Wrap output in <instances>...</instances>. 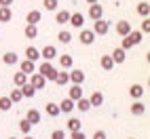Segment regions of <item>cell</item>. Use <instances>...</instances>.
I'll return each instance as SVG.
<instances>
[{"mask_svg": "<svg viewBox=\"0 0 150 139\" xmlns=\"http://www.w3.org/2000/svg\"><path fill=\"white\" fill-rule=\"evenodd\" d=\"M38 74H40L45 80H55V76H57V70L51 65V61H42L40 65H38Z\"/></svg>", "mask_w": 150, "mask_h": 139, "instance_id": "6da1fadb", "label": "cell"}, {"mask_svg": "<svg viewBox=\"0 0 150 139\" xmlns=\"http://www.w3.org/2000/svg\"><path fill=\"white\" fill-rule=\"evenodd\" d=\"M110 29V21H106V19H97V21H93V29L91 32L95 36H106Z\"/></svg>", "mask_w": 150, "mask_h": 139, "instance_id": "7a4b0ae2", "label": "cell"}, {"mask_svg": "<svg viewBox=\"0 0 150 139\" xmlns=\"http://www.w3.org/2000/svg\"><path fill=\"white\" fill-rule=\"evenodd\" d=\"M89 17H91V21L104 19V8H102V4H89Z\"/></svg>", "mask_w": 150, "mask_h": 139, "instance_id": "3957f363", "label": "cell"}, {"mask_svg": "<svg viewBox=\"0 0 150 139\" xmlns=\"http://www.w3.org/2000/svg\"><path fill=\"white\" fill-rule=\"evenodd\" d=\"M68 76H70V82H72V84L81 86L85 82V72H83V70H72V72H68Z\"/></svg>", "mask_w": 150, "mask_h": 139, "instance_id": "277c9868", "label": "cell"}, {"mask_svg": "<svg viewBox=\"0 0 150 139\" xmlns=\"http://www.w3.org/2000/svg\"><path fill=\"white\" fill-rule=\"evenodd\" d=\"M129 32H131V21L121 19V21L116 23V34H118V36H129Z\"/></svg>", "mask_w": 150, "mask_h": 139, "instance_id": "5b68a950", "label": "cell"}, {"mask_svg": "<svg viewBox=\"0 0 150 139\" xmlns=\"http://www.w3.org/2000/svg\"><path fill=\"white\" fill-rule=\"evenodd\" d=\"M30 84H32L36 91H40V88H45V86H47V80H45V78L38 74V72H34V74H32V78H30Z\"/></svg>", "mask_w": 150, "mask_h": 139, "instance_id": "8992f818", "label": "cell"}, {"mask_svg": "<svg viewBox=\"0 0 150 139\" xmlns=\"http://www.w3.org/2000/svg\"><path fill=\"white\" fill-rule=\"evenodd\" d=\"M70 25H72V27H83L85 25V15L83 13H70V21H68Z\"/></svg>", "mask_w": 150, "mask_h": 139, "instance_id": "52a82bcc", "label": "cell"}, {"mask_svg": "<svg viewBox=\"0 0 150 139\" xmlns=\"http://www.w3.org/2000/svg\"><path fill=\"white\" fill-rule=\"evenodd\" d=\"M40 57L45 59V61H51V59H55V57H57V48H55L53 44H47L42 51H40Z\"/></svg>", "mask_w": 150, "mask_h": 139, "instance_id": "ba28073f", "label": "cell"}, {"mask_svg": "<svg viewBox=\"0 0 150 139\" xmlns=\"http://www.w3.org/2000/svg\"><path fill=\"white\" fill-rule=\"evenodd\" d=\"M78 40H81L83 44H93V42H95V34L91 32V29H81Z\"/></svg>", "mask_w": 150, "mask_h": 139, "instance_id": "9c48e42d", "label": "cell"}, {"mask_svg": "<svg viewBox=\"0 0 150 139\" xmlns=\"http://www.w3.org/2000/svg\"><path fill=\"white\" fill-rule=\"evenodd\" d=\"M25 59H28V61H32V63H36L38 59H40V51H38L36 46H28L25 48Z\"/></svg>", "mask_w": 150, "mask_h": 139, "instance_id": "30bf717a", "label": "cell"}, {"mask_svg": "<svg viewBox=\"0 0 150 139\" xmlns=\"http://www.w3.org/2000/svg\"><path fill=\"white\" fill-rule=\"evenodd\" d=\"M40 19H42V13L36 11V8H34V11H30V13L25 15V21H28L30 25H38V21H40Z\"/></svg>", "mask_w": 150, "mask_h": 139, "instance_id": "8fae6325", "label": "cell"}, {"mask_svg": "<svg viewBox=\"0 0 150 139\" xmlns=\"http://www.w3.org/2000/svg\"><path fill=\"white\" fill-rule=\"evenodd\" d=\"M19 72H23L25 76H30V74L36 72V65H34L32 61H28V59H23V61L19 63Z\"/></svg>", "mask_w": 150, "mask_h": 139, "instance_id": "7c38bea8", "label": "cell"}, {"mask_svg": "<svg viewBox=\"0 0 150 139\" xmlns=\"http://www.w3.org/2000/svg\"><path fill=\"white\" fill-rule=\"evenodd\" d=\"M110 57H112L114 65H116V63H123L125 59H127V51H123V48L118 46V48H114V51H112V55H110Z\"/></svg>", "mask_w": 150, "mask_h": 139, "instance_id": "4fadbf2b", "label": "cell"}, {"mask_svg": "<svg viewBox=\"0 0 150 139\" xmlns=\"http://www.w3.org/2000/svg\"><path fill=\"white\" fill-rule=\"evenodd\" d=\"M11 19H13L11 6H0V23H8Z\"/></svg>", "mask_w": 150, "mask_h": 139, "instance_id": "5bb4252c", "label": "cell"}, {"mask_svg": "<svg viewBox=\"0 0 150 139\" xmlns=\"http://www.w3.org/2000/svg\"><path fill=\"white\" fill-rule=\"evenodd\" d=\"M89 103H91V107H99L104 103V95L99 93V91H93L91 97H89Z\"/></svg>", "mask_w": 150, "mask_h": 139, "instance_id": "9a60e30c", "label": "cell"}, {"mask_svg": "<svg viewBox=\"0 0 150 139\" xmlns=\"http://www.w3.org/2000/svg\"><path fill=\"white\" fill-rule=\"evenodd\" d=\"M81 97H83V88L78 86V84H72V86H70V95H68V99H72V101L76 103Z\"/></svg>", "mask_w": 150, "mask_h": 139, "instance_id": "2e32d148", "label": "cell"}, {"mask_svg": "<svg viewBox=\"0 0 150 139\" xmlns=\"http://www.w3.org/2000/svg\"><path fill=\"white\" fill-rule=\"evenodd\" d=\"M40 118H42V116H40V112H38V110H28V116H25V120H28L30 124H32V126L40 122Z\"/></svg>", "mask_w": 150, "mask_h": 139, "instance_id": "e0dca14e", "label": "cell"}, {"mask_svg": "<svg viewBox=\"0 0 150 139\" xmlns=\"http://www.w3.org/2000/svg\"><path fill=\"white\" fill-rule=\"evenodd\" d=\"M129 110H131V114H133V116H142V114L146 112V105L137 99V101H133V103H131V107H129Z\"/></svg>", "mask_w": 150, "mask_h": 139, "instance_id": "ac0fdd59", "label": "cell"}, {"mask_svg": "<svg viewBox=\"0 0 150 139\" xmlns=\"http://www.w3.org/2000/svg\"><path fill=\"white\" fill-rule=\"evenodd\" d=\"M55 21H57L59 25L68 23V21H70V11H66V8H62V11H57V13H55Z\"/></svg>", "mask_w": 150, "mask_h": 139, "instance_id": "d6986e66", "label": "cell"}, {"mask_svg": "<svg viewBox=\"0 0 150 139\" xmlns=\"http://www.w3.org/2000/svg\"><path fill=\"white\" fill-rule=\"evenodd\" d=\"M99 65H102L106 72H112L114 61H112V57H110V55H102V59H99Z\"/></svg>", "mask_w": 150, "mask_h": 139, "instance_id": "ffe728a7", "label": "cell"}, {"mask_svg": "<svg viewBox=\"0 0 150 139\" xmlns=\"http://www.w3.org/2000/svg\"><path fill=\"white\" fill-rule=\"evenodd\" d=\"M129 95L137 101V99L144 95V86H142V84H131V86H129Z\"/></svg>", "mask_w": 150, "mask_h": 139, "instance_id": "44dd1931", "label": "cell"}, {"mask_svg": "<svg viewBox=\"0 0 150 139\" xmlns=\"http://www.w3.org/2000/svg\"><path fill=\"white\" fill-rule=\"evenodd\" d=\"M45 112H47V116H51V118H57L59 114H62L57 103H47V105H45Z\"/></svg>", "mask_w": 150, "mask_h": 139, "instance_id": "7402d4cb", "label": "cell"}, {"mask_svg": "<svg viewBox=\"0 0 150 139\" xmlns=\"http://www.w3.org/2000/svg\"><path fill=\"white\" fill-rule=\"evenodd\" d=\"M59 65H62L64 70H70L74 65V59H72V55H59Z\"/></svg>", "mask_w": 150, "mask_h": 139, "instance_id": "603a6c76", "label": "cell"}, {"mask_svg": "<svg viewBox=\"0 0 150 139\" xmlns=\"http://www.w3.org/2000/svg\"><path fill=\"white\" fill-rule=\"evenodd\" d=\"M74 110V101L72 99H64L62 103H59V112H64V114H70Z\"/></svg>", "mask_w": 150, "mask_h": 139, "instance_id": "cb8c5ba5", "label": "cell"}, {"mask_svg": "<svg viewBox=\"0 0 150 139\" xmlns=\"http://www.w3.org/2000/svg\"><path fill=\"white\" fill-rule=\"evenodd\" d=\"M74 107H78V112H89V110H91V103H89V99L81 97V99L74 103Z\"/></svg>", "mask_w": 150, "mask_h": 139, "instance_id": "d4e9b609", "label": "cell"}, {"mask_svg": "<svg viewBox=\"0 0 150 139\" xmlns=\"http://www.w3.org/2000/svg\"><path fill=\"white\" fill-rule=\"evenodd\" d=\"M2 61L6 63V65H15V63H19V57H17V53H13V51H8L4 57H2Z\"/></svg>", "mask_w": 150, "mask_h": 139, "instance_id": "484cf974", "label": "cell"}, {"mask_svg": "<svg viewBox=\"0 0 150 139\" xmlns=\"http://www.w3.org/2000/svg\"><path fill=\"white\" fill-rule=\"evenodd\" d=\"M13 82H15V86H17V88H21V86L28 82V76H25L23 72H17V74L13 76Z\"/></svg>", "mask_w": 150, "mask_h": 139, "instance_id": "4316f807", "label": "cell"}, {"mask_svg": "<svg viewBox=\"0 0 150 139\" xmlns=\"http://www.w3.org/2000/svg\"><path fill=\"white\" fill-rule=\"evenodd\" d=\"M21 95H23V97H28V99H32V97L36 95V88L30 84V82H25V84L21 86Z\"/></svg>", "mask_w": 150, "mask_h": 139, "instance_id": "83f0119b", "label": "cell"}, {"mask_svg": "<svg viewBox=\"0 0 150 139\" xmlns=\"http://www.w3.org/2000/svg\"><path fill=\"white\" fill-rule=\"evenodd\" d=\"M23 32H25V38H32V40H34V38H38V27H36V25L25 23V29H23Z\"/></svg>", "mask_w": 150, "mask_h": 139, "instance_id": "f1b7e54d", "label": "cell"}, {"mask_svg": "<svg viewBox=\"0 0 150 139\" xmlns=\"http://www.w3.org/2000/svg\"><path fill=\"white\" fill-rule=\"evenodd\" d=\"M53 82H57L59 86L68 84V82H70V76H68V72H57V76H55V80H53Z\"/></svg>", "mask_w": 150, "mask_h": 139, "instance_id": "f546056e", "label": "cell"}, {"mask_svg": "<svg viewBox=\"0 0 150 139\" xmlns=\"http://www.w3.org/2000/svg\"><path fill=\"white\" fill-rule=\"evenodd\" d=\"M127 38H129V40L133 42V46H135V44H139V42L144 40V34H142V32H133V29H131V32H129V36H127Z\"/></svg>", "mask_w": 150, "mask_h": 139, "instance_id": "4dcf8cb0", "label": "cell"}, {"mask_svg": "<svg viewBox=\"0 0 150 139\" xmlns=\"http://www.w3.org/2000/svg\"><path fill=\"white\" fill-rule=\"evenodd\" d=\"M8 99H11V103L15 105V103H19L23 99V95H21V88H13L11 91V95H8Z\"/></svg>", "mask_w": 150, "mask_h": 139, "instance_id": "1f68e13d", "label": "cell"}, {"mask_svg": "<svg viewBox=\"0 0 150 139\" xmlns=\"http://www.w3.org/2000/svg\"><path fill=\"white\" fill-rule=\"evenodd\" d=\"M137 13L142 15L144 19H148V15H150V4H148V2H139V4H137Z\"/></svg>", "mask_w": 150, "mask_h": 139, "instance_id": "d6a6232c", "label": "cell"}, {"mask_svg": "<svg viewBox=\"0 0 150 139\" xmlns=\"http://www.w3.org/2000/svg\"><path fill=\"white\" fill-rule=\"evenodd\" d=\"M57 38H59V42H62V44H70V42H72V34L66 32V29H62V32L57 34Z\"/></svg>", "mask_w": 150, "mask_h": 139, "instance_id": "836d02e7", "label": "cell"}, {"mask_svg": "<svg viewBox=\"0 0 150 139\" xmlns=\"http://www.w3.org/2000/svg\"><path fill=\"white\" fill-rule=\"evenodd\" d=\"M11 107H13L11 99H8L6 95H4V97H0V110H2V112H8V110H11Z\"/></svg>", "mask_w": 150, "mask_h": 139, "instance_id": "e575fe53", "label": "cell"}, {"mask_svg": "<svg viewBox=\"0 0 150 139\" xmlns=\"http://www.w3.org/2000/svg\"><path fill=\"white\" fill-rule=\"evenodd\" d=\"M81 120H78V118H70V120H68V128H70V133H72V131H81Z\"/></svg>", "mask_w": 150, "mask_h": 139, "instance_id": "d590c367", "label": "cell"}, {"mask_svg": "<svg viewBox=\"0 0 150 139\" xmlns=\"http://www.w3.org/2000/svg\"><path fill=\"white\" fill-rule=\"evenodd\" d=\"M19 131H21L23 135H30V133H32V124H30V122L25 120V118H23V120L19 122Z\"/></svg>", "mask_w": 150, "mask_h": 139, "instance_id": "8d00e7d4", "label": "cell"}, {"mask_svg": "<svg viewBox=\"0 0 150 139\" xmlns=\"http://www.w3.org/2000/svg\"><path fill=\"white\" fill-rule=\"evenodd\" d=\"M57 4H59V0H45V8L47 11H57Z\"/></svg>", "mask_w": 150, "mask_h": 139, "instance_id": "74e56055", "label": "cell"}, {"mask_svg": "<svg viewBox=\"0 0 150 139\" xmlns=\"http://www.w3.org/2000/svg\"><path fill=\"white\" fill-rule=\"evenodd\" d=\"M51 139H66V131H62V128H55V131L51 133Z\"/></svg>", "mask_w": 150, "mask_h": 139, "instance_id": "f35d334b", "label": "cell"}, {"mask_svg": "<svg viewBox=\"0 0 150 139\" xmlns=\"http://www.w3.org/2000/svg\"><path fill=\"white\" fill-rule=\"evenodd\" d=\"M131 46H133V42L129 40L127 36H123V42H121V48H123V51H129V48H131Z\"/></svg>", "mask_w": 150, "mask_h": 139, "instance_id": "ab89813d", "label": "cell"}, {"mask_svg": "<svg viewBox=\"0 0 150 139\" xmlns=\"http://www.w3.org/2000/svg\"><path fill=\"white\" fill-rule=\"evenodd\" d=\"M139 32H142V34H150V21H148V19L142 21V29H139Z\"/></svg>", "mask_w": 150, "mask_h": 139, "instance_id": "60d3db41", "label": "cell"}, {"mask_svg": "<svg viewBox=\"0 0 150 139\" xmlns=\"http://www.w3.org/2000/svg\"><path fill=\"white\" fill-rule=\"evenodd\" d=\"M70 139H87V135L83 131H72V135H70Z\"/></svg>", "mask_w": 150, "mask_h": 139, "instance_id": "b9f144b4", "label": "cell"}, {"mask_svg": "<svg viewBox=\"0 0 150 139\" xmlns=\"http://www.w3.org/2000/svg\"><path fill=\"white\" fill-rule=\"evenodd\" d=\"M93 139H108V135H106V131H95Z\"/></svg>", "mask_w": 150, "mask_h": 139, "instance_id": "7bdbcfd3", "label": "cell"}, {"mask_svg": "<svg viewBox=\"0 0 150 139\" xmlns=\"http://www.w3.org/2000/svg\"><path fill=\"white\" fill-rule=\"evenodd\" d=\"M15 0H0V6H11Z\"/></svg>", "mask_w": 150, "mask_h": 139, "instance_id": "ee69618b", "label": "cell"}, {"mask_svg": "<svg viewBox=\"0 0 150 139\" xmlns=\"http://www.w3.org/2000/svg\"><path fill=\"white\" fill-rule=\"evenodd\" d=\"M87 2H89V4H97V2H99V0H87Z\"/></svg>", "mask_w": 150, "mask_h": 139, "instance_id": "f6af8a7d", "label": "cell"}, {"mask_svg": "<svg viewBox=\"0 0 150 139\" xmlns=\"http://www.w3.org/2000/svg\"><path fill=\"white\" fill-rule=\"evenodd\" d=\"M23 139H34V137H32V135H25V137H23Z\"/></svg>", "mask_w": 150, "mask_h": 139, "instance_id": "bcb514c9", "label": "cell"}, {"mask_svg": "<svg viewBox=\"0 0 150 139\" xmlns=\"http://www.w3.org/2000/svg\"><path fill=\"white\" fill-rule=\"evenodd\" d=\"M8 139H15V137H8Z\"/></svg>", "mask_w": 150, "mask_h": 139, "instance_id": "7dc6e473", "label": "cell"}, {"mask_svg": "<svg viewBox=\"0 0 150 139\" xmlns=\"http://www.w3.org/2000/svg\"><path fill=\"white\" fill-rule=\"evenodd\" d=\"M129 139H133V137H129Z\"/></svg>", "mask_w": 150, "mask_h": 139, "instance_id": "c3c4849f", "label": "cell"}]
</instances>
